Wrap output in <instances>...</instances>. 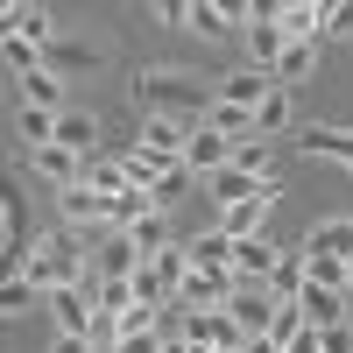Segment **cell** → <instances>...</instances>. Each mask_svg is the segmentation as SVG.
Listing matches in <instances>:
<instances>
[{
	"label": "cell",
	"mask_w": 353,
	"mask_h": 353,
	"mask_svg": "<svg viewBox=\"0 0 353 353\" xmlns=\"http://www.w3.org/2000/svg\"><path fill=\"white\" fill-rule=\"evenodd\" d=\"M297 311L311 318V332H332V325H346V290H318V283H304Z\"/></svg>",
	"instance_id": "cell-20"
},
{
	"label": "cell",
	"mask_w": 353,
	"mask_h": 353,
	"mask_svg": "<svg viewBox=\"0 0 353 353\" xmlns=\"http://www.w3.org/2000/svg\"><path fill=\"white\" fill-rule=\"evenodd\" d=\"M14 276H28L43 297H57V290H71V283H92V254L78 248V233H71V226H50L43 241L21 254V269H14Z\"/></svg>",
	"instance_id": "cell-1"
},
{
	"label": "cell",
	"mask_w": 353,
	"mask_h": 353,
	"mask_svg": "<svg viewBox=\"0 0 353 353\" xmlns=\"http://www.w3.org/2000/svg\"><path fill=\"white\" fill-rule=\"evenodd\" d=\"M14 128H21V141H28V156H36V149H50V141H57V128H64V113L21 106V113H14Z\"/></svg>",
	"instance_id": "cell-26"
},
{
	"label": "cell",
	"mask_w": 353,
	"mask_h": 353,
	"mask_svg": "<svg viewBox=\"0 0 353 353\" xmlns=\"http://www.w3.org/2000/svg\"><path fill=\"white\" fill-rule=\"evenodd\" d=\"M85 184H92L106 205L121 198V191H134V184H128V170H121V156H92V163H85Z\"/></svg>",
	"instance_id": "cell-28"
},
{
	"label": "cell",
	"mask_w": 353,
	"mask_h": 353,
	"mask_svg": "<svg viewBox=\"0 0 353 353\" xmlns=\"http://www.w3.org/2000/svg\"><path fill=\"white\" fill-rule=\"evenodd\" d=\"M248 14L254 8H233V0H191V36L219 43V36H233V28H248Z\"/></svg>",
	"instance_id": "cell-9"
},
{
	"label": "cell",
	"mask_w": 353,
	"mask_h": 353,
	"mask_svg": "<svg viewBox=\"0 0 353 353\" xmlns=\"http://www.w3.org/2000/svg\"><path fill=\"white\" fill-rule=\"evenodd\" d=\"M353 36V0H332L325 8V28H318V43H346Z\"/></svg>",
	"instance_id": "cell-35"
},
{
	"label": "cell",
	"mask_w": 353,
	"mask_h": 353,
	"mask_svg": "<svg viewBox=\"0 0 353 353\" xmlns=\"http://www.w3.org/2000/svg\"><path fill=\"white\" fill-rule=\"evenodd\" d=\"M233 304V276H205L191 269V283L176 290V311H226Z\"/></svg>",
	"instance_id": "cell-15"
},
{
	"label": "cell",
	"mask_w": 353,
	"mask_h": 353,
	"mask_svg": "<svg viewBox=\"0 0 353 353\" xmlns=\"http://www.w3.org/2000/svg\"><path fill=\"white\" fill-rule=\"evenodd\" d=\"M205 128H212V134H226L233 149H241V141H261L254 113H248V106H226V99H212V113H205Z\"/></svg>",
	"instance_id": "cell-25"
},
{
	"label": "cell",
	"mask_w": 353,
	"mask_h": 353,
	"mask_svg": "<svg viewBox=\"0 0 353 353\" xmlns=\"http://www.w3.org/2000/svg\"><path fill=\"white\" fill-rule=\"evenodd\" d=\"M276 92V71H254V64H233L226 78H212V99H226V106H261V99H269Z\"/></svg>",
	"instance_id": "cell-7"
},
{
	"label": "cell",
	"mask_w": 353,
	"mask_h": 353,
	"mask_svg": "<svg viewBox=\"0 0 353 353\" xmlns=\"http://www.w3.org/2000/svg\"><path fill=\"white\" fill-rule=\"evenodd\" d=\"M50 353H92V339H64V332H57V339H50Z\"/></svg>",
	"instance_id": "cell-38"
},
{
	"label": "cell",
	"mask_w": 353,
	"mask_h": 353,
	"mask_svg": "<svg viewBox=\"0 0 353 353\" xmlns=\"http://www.w3.org/2000/svg\"><path fill=\"white\" fill-rule=\"evenodd\" d=\"M304 254H325V261H353V219H318L304 233Z\"/></svg>",
	"instance_id": "cell-22"
},
{
	"label": "cell",
	"mask_w": 353,
	"mask_h": 353,
	"mask_svg": "<svg viewBox=\"0 0 353 353\" xmlns=\"http://www.w3.org/2000/svg\"><path fill=\"white\" fill-rule=\"evenodd\" d=\"M226 170H241V176H254V184H269V141H241Z\"/></svg>",
	"instance_id": "cell-33"
},
{
	"label": "cell",
	"mask_w": 353,
	"mask_h": 353,
	"mask_svg": "<svg viewBox=\"0 0 353 353\" xmlns=\"http://www.w3.org/2000/svg\"><path fill=\"white\" fill-rule=\"evenodd\" d=\"M346 332H353V297H346Z\"/></svg>",
	"instance_id": "cell-41"
},
{
	"label": "cell",
	"mask_w": 353,
	"mask_h": 353,
	"mask_svg": "<svg viewBox=\"0 0 353 353\" xmlns=\"http://www.w3.org/2000/svg\"><path fill=\"white\" fill-rule=\"evenodd\" d=\"M261 184H254V176H241V170H219L212 176V198H219V212H226V205H241V198H254Z\"/></svg>",
	"instance_id": "cell-34"
},
{
	"label": "cell",
	"mask_w": 353,
	"mask_h": 353,
	"mask_svg": "<svg viewBox=\"0 0 353 353\" xmlns=\"http://www.w3.org/2000/svg\"><path fill=\"white\" fill-rule=\"evenodd\" d=\"M290 121H297V106H290V92L276 85V92H269V99L254 106V128H261V141H276V134H283Z\"/></svg>",
	"instance_id": "cell-29"
},
{
	"label": "cell",
	"mask_w": 353,
	"mask_h": 353,
	"mask_svg": "<svg viewBox=\"0 0 353 353\" xmlns=\"http://www.w3.org/2000/svg\"><path fill=\"white\" fill-rule=\"evenodd\" d=\"M226 163H233V141H226V134H212V128H198V134H191V149H184V170L212 184Z\"/></svg>",
	"instance_id": "cell-16"
},
{
	"label": "cell",
	"mask_w": 353,
	"mask_h": 353,
	"mask_svg": "<svg viewBox=\"0 0 353 353\" xmlns=\"http://www.w3.org/2000/svg\"><path fill=\"white\" fill-rule=\"evenodd\" d=\"M346 297H353V261H346Z\"/></svg>",
	"instance_id": "cell-40"
},
{
	"label": "cell",
	"mask_w": 353,
	"mask_h": 353,
	"mask_svg": "<svg viewBox=\"0 0 353 353\" xmlns=\"http://www.w3.org/2000/svg\"><path fill=\"white\" fill-rule=\"evenodd\" d=\"M128 241L141 248V261H156L163 248H176V233H170V212H149V219H141V226L128 233Z\"/></svg>",
	"instance_id": "cell-30"
},
{
	"label": "cell",
	"mask_w": 353,
	"mask_h": 353,
	"mask_svg": "<svg viewBox=\"0 0 353 353\" xmlns=\"http://www.w3.org/2000/svg\"><path fill=\"white\" fill-rule=\"evenodd\" d=\"M121 170H128V184L134 191H156L170 170H184V163H170V156H156V149H141V141H128L121 149Z\"/></svg>",
	"instance_id": "cell-19"
},
{
	"label": "cell",
	"mask_w": 353,
	"mask_h": 353,
	"mask_svg": "<svg viewBox=\"0 0 353 353\" xmlns=\"http://www.w3.org/2000/svg\"><path fill=\"white\" fill-rule=\"evenodd\" d=\"M36 176L57 184V191H71V184H85V156L64 149V141H50V149H36Z\"/></svg>",
	"instance_id": "cell-18"
},
{
	"label": "cell",
	"mask_w": 353,
	"mask_h": 353,
	"mask_svg": "<svg viewBox=\"0 0 353 353\" xmlns=\"http://www.w3.org/2000/svg\"><path fill=\"white\" fill-rule=\"evenodd\" d=\"M57 141H64V149H78L85 163H92V156H99V121L71 106V113H64V128H57Z\"/></svg>",
	"instance_id": "cell-27"
},
{
	"label": "cell",
	"mask_w": 353,
	"mask_h": 353,
	"mask_svg": "<svg viewBox=\"0 0 353 353\" xmlns=\"http://www.w3.org/2000/svg\"><path fill=\"white\" fill-rule=\"evenodd\" d=\"M176 332H184L198 353H248V332L233 325L226 311H176Z\"/></svg>",
	"instance_id": "cell-3"
},
{
	"label": "cell",
	"mask_w": 353,
	"mask_h": 353,
	"mask_svg": "<svg viewBox=\"0 0 353 353\" xmlns=\"http://www.w3.org/2000/svg\"><path fill=\"white\" fill-rule=\"evenodd\" d=\"M50 311H57V332H64V339H92V325H99V276L57 290Z\"/></svg>",
	"instance_id": "cell-5"
},
{
	"label": "cell",
	"mask_w": 353,
	"mask_h": 353,
	"mask_svg": "<svg viewBox=\"0 0 353 353\" xmlns=\"http://www.w3.org/2000/svg\"><path fill=\"white\" fill-rule=\"evenodd\" d=\"M276 28L290 43H318V28H325V8H318V0H276Z\"/></svg>",
	"instance_id": "cell-17"
},
{
	"label": "cell",
	"mask_w": 353,
	"mask_h": 353,
	"mask_svg": "<svg viewBox=\"0 0 353 353\" xmlns=\"http://www.w3.org/2000/svg\"><path fill=\"white\" fill-rule=\"evenodd\" d=\"M283 50H290V36L276 28V14H269V8L248 14V64H254V71H276V64H283Z\"/></svg>",
	"instance_id": "cell-11"
},
{
	"label": "cell",
	"mask_w": 353,
	"mask_h": 353,
	"mask_svg": "<svg viewBox=\"0 0 353 353\" xmlns=\"http://www.w3.org/2000/svg\"><path fill=\"white\" fill-rule=\"evenodd\" d=\"M276 261L283 248L261 233V241H233V283H276Z\"/></svg>",
	"instance_id": "cell-10"
},
{
	"label": "cell",
	"mask_w": 353,
	"mask_h": 353,
	"mask_svg": "<svg viewBox=\"0 0 353 353\" xmlns=\"http://www.w3.org/2000/svg\"><path fill=\"white\" fill-rule=\"evenodd\" d=\"M134 106L205 128V113H212V78H191V71H141V78H134Z\"/></svg>",
	"instance_id": "cell-2"
},
{
	"label": "cell",
	"mask_w": 353,
	"mask_h": 353,
	"mask_svg": "<svg viewBox=\"0 0 353 353\" xmlns=\"http://www.w3.org/2000/svg\"><path fill=\"white\" fill-rule=\"evenodd\" d=\"M311 283H318V290H346V261H325V254H311Z\"/></svg>",
	"instance_id": "cell-36"
},
{
	"label": "cell",
	"mask_w": 353,
	"mask_h": 353,
	"mask_svg": "<svg viewBox=\"0 0 353 353\" xmlns=\"http://www.w3.org/2000/svg\"><path fill=\"white\" fill-rule=\"evenodd\" d=\"M36 297H43V290L28 283V276H8V283H0V318H28Z\"/></svg>",
	"instance_id": "cell-32"
},
{
	"label": "cell",
	"mask_w": 353,
	"mask_h": 353,
	"mask_svg": "<svg viewBox=\"0 0 353 353\" xmlns=\"http://www.w3.org/2000/svg\"><path fill=\"white\" fill-rule=\"evenodd\" d=\"M134 269H141V248L128 241V233H106V248L92 254V276L99 283H134Z\"/></svg>",
	"instance_id": "cell-14"
},
{
	"label": "cell",
	"mask_w": 353,
	"mask_h": 353,
	"mask_svg": "<svg viewBox=\"0 0 353 353\" xmlns=\"http://www.w3.org/2000/svg\"><path fill=\"white\" fill-rule=\"evenodd\" d=\"M156 21H163V28H191V0H163Z\"/></svg>",
	"instance_id": "cell-37"
},
{
	"label": "cell",
	"mask_w": 353,
	"mask_h": 353,
	"mask_svg": "<svg viewBox=\"0 0 353 353\" xmlns=\"http://www.w3.org/2000/svg\"><path fill=\"white\" fill-rule=\"evenodd\" d=\"M269 212H276V184H261L254 198H241V205H226V212H219V233H226V241H261Z\"/></svg>",
	"instance_id": "cell-6"
},
{
	"label": "cell",
	"mask_w": 353,
	"mask_h": 353,
	"mask_svg": "<svg viewBox=\"0 0 353 353\" xmlns=\"http://www.w3.org/2000/svg\"><path fill=\"white\" fill-rule=\"evenodd\" d=\"M311 71H318V43H290V50H283V64H276V85L290 92V85H304Z\"/></svg>",
	"instance_id": "cell-31"
},
{
	"label": "cell",
	"mask_w": 353,
	"mask_h": 353,
	"mask_svg": "<svg viewBox=\"0 0 353 353\" xmlns=\"http://www.w3.org/2000/svg\"><path fill=\"white\" fill-rule=\"evenodd\" d=\"M57 219H64L71 233H78V226H99V233H106V198H99L92 184H71V191H57Z\"/></svg>",
	"instance_id": "cell-13"
},
{
	"label": "cell",
	"mask_w": 353,
	"mask_h": 353,
	"mask_svg": "<svg viewBox=\"0 0 353 353\" xmlns=\"http://www.w3.org/2000/svg\"><path fill=\"white\" fill-rule=\"evenodd\" d=\"M290 353H318V332H304V339H297V346H290Z\"/></svg>",
	"instance_id": "cell-39"
},
{
	"label": "cell",
	"mask_w": 353,
	"mask_h": 353,
	"mask_svg": "<svg viewBox=\"0 0 353 353\" xmlns=\"http://www.w3.org/2000/svg\"><path fill=\"white\" fill-rule=\"evenodd\" d=\"M297 141H304L311 156H325V163H339V170H353V128H325V121H311V128H304Z\"/></svg>",
	"instance_id": "cell-23"
},
{
	"label": "cell",
	"mask_w": 353,
	"mask_h": 353,
	"mask_svg": "<svg viewBox=\"0 0 353 353\" xmlns=\"http://www.w3.org/2000/svg\"><path fill=\"white\" fill-rule=\"evenodd\" d=\"M99 64H106L99 43H64V36H57L43 50V71H57V78H85V71H99Z\"/></svg>",
	"instance_id": "cell-12"
},
{
	"label": "cell",
	"mask_w": 353,
	"mask_h": 353,
	"mask_svg": "<svg viewBox=\"0 0 353 353\" xmlns=\"http://www.w3.org/2000/svg\"><path fill=\"white\" fill-rule=\"evenodd\" d=\"M0 21H8V36L36 43V50H50V43H57V21H50V8H28V0H14V8L0 14Z\"/></svg>",
	"instance_id": "cell-21"
},
{
	"label": "cell",
	"mask_w": 353,
	"mask_h": 353,
	"mask_svg": "<svg viewBox=\"0 0 353 353\" xmlns=\"http://www.w3.org/2000/svg\"><path fill=\"white\" fill-rule=\"evenodd\" d=\"M191 269H205V276H233V241H226V233L212 226V233H191Z\"/></svg>",
	"instance_id": "cell-24"
},
{
	"label": "cell",
	"mask_w": 353,
	"mask_h": 353,
	"mask_svg": "<svg viewBox=\"0 0 353 353\" xmlns=\"http://www.w3.org/2000/svg\"><path fill=\"white\" fill-rule=\"evenodd\" d=\"M276 311H283V297H276L269 283H233V304H226V318L248 332V346H254V339H269Z\"/></svg>",
	"instance_id": "cell-4"
},
{
	"label": "cell",
	"mask_w": 353,
	"mask_h": 353,
	"mask_svg": "<svg viewBox=\"0 0 353 353\" xmlns=\"http://www.w3.org/2000/svg\"><path fill=\"white\" fill-rule=\"evenodd\" d=\"M191 121H170V113H141V149H156V156H170V163H184V149H191Z\"/></svg>",
	"instance_id": "cell-8"
}]
</instances>
